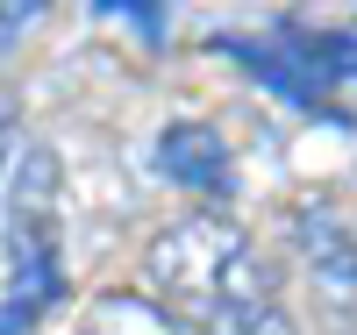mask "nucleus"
Wrapping results in <instances>:
<instances>
[{
  "instance_id": "obj_1",
  "label": "nucleus",
  "mask_w": 357,
  "mask_h": 335,
  "mask_svg": "<svg viewBox=\"0 0 357 335\" xmlns=\"http://www.w3.org/2000/svg\"><path fill=\"white\" fill-rule=\"evenodd\" d=\"M143 271H151L165 314L186 335H301L286 321L279 286L264 271V257L250 250V235L222 215L172 221L151 242Z\"/></svg>"
},
{
  "instance_id": "obj_2",
  "label": "nucleus",
  "mask_w": 357,
  "mask_h": 335,
  "mask_svg": "<svg viewBox=\"0 0 357 335\" xmlns=\"http://www.w3.org/2000/svg\"><path fill=\"white\" fill-rule=\"evenodd\" d=\"M50 186H57V164L29 157L22 178H15V200H8V250H15V271H8V307H0V335H29L57 299H65V264H57V207H50Z\"/></svg>"
},
{
  "instance_id": "obj_3",
  "label": "nucleus",
  "mask_w": 357,
  "mask_h": 335,
  "mask_svg": "<svg viewBox=\"0 0 357 335\" xmlns=\"http://www.w3.org/2000/svg\"><path fill=\"white\" fill-rule=\"evenodd\" d=\"M229 57H243V65L272 86V93L286 100H314L321 86H329V50H321L314 36H301V29H286V36H264V43H222Z\"/></svg>"
},
{
  "instance_id": "obj_4",
  "label": "nucleus",
  "mask_w": 357,
  "mask_h": 335,
  "mask_svg": "<svg viewBox=\"0 0 357 335\" xmlns=\"http://www.w3.org/2000/svg\"><path fill=\"white\" fill-rule=\"evenodd\" d=\"M158 164H165V178H178L186 193H200V200H222L229 193V143L215 136V129H200V121H178V129H165V143H158Z\"/></svg>"
},
{
  "instance_id": "obj_5",
  "label": "nucleus",
  "mask_w": 357,
  "mask_h": 335,
  "mask_svg": "<svg viewBox=\"0 0 357 335\" xmlns=\"http://www.w3.org/2000/svg\"><path fill=\"white\" fill-rule=\"evenodd\" d=\"M72 335H186V328H178L165 307L136 299V293H107V299H93V307L79 314Z\"/></svg>"
},
{
  "instance_id": "obj_6",
  "label": "nucleus",
  "mask_w": 357,
  "mask_h": 335,
  "mask_svg": "<svg viewBox=\"0 0 357 335\" xmlns=\"http://www.w3.org/2000/svg\"><path fill=\"white\" fill-rule=\"evenodd\" d=\"M0 136H8V129H0ZM0 157H8V143H0Z\"/></svg>"
}]
</instances>
